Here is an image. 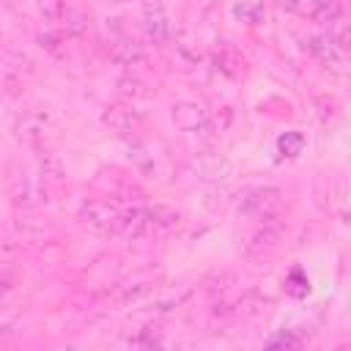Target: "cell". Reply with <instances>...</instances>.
<instances>
[{"instance_id":"7a4b0ae2","label":"cell","mask_w":351,"mask_h":351,"mask_svg":"<svg viewBox=\"0 0 351 351\" xmlns=\"http://www.w3.org/2000/svg\"><path fill=\"white\" fill-rule=\"evenodd\" d=\"M282 208V192L274 186H261V189H250L241 203L239 211L252 217V219H271L277 211Z\"/></svg>"},{"instance_id":"5b68a950","label":"cell","mask_w":351,"mask_h":351,"mask_svg":"<svg viewBox=\"0 0 351 351\" xmlns=\"http://www.w3.org/2000/svg\"><path fill=\"white\" fill-rule=\"evenodd\" d=\"M173 121L184 132H197L206 126V112L197 104H178V107H173Z\"/></svg>"},{"instance_id":"8992f818","label":"cell","mask_w":351,"mask_h":351,"mask_svg":"<svg viewBox=\"0 0 351 351\" xmlns=\"http://www.w3.org/2000/svg\"><path fill=\"white\" fill-rule=\"evenodd\" d=\"M137 121H140V118L132 112V107L115 104V107H110V110L104 112V123L112 126L115 132H132V129L137 126Z\"/></svg>"},{"instance_id":"30bf717a","label":"cell","mask_w":351,"mask_h":351,"mask_svg":"<svg viewBox=\"0 0 351 351\" xmlns=\"http://www.w3.org/2000/svg\"><path fill=\"white\" fill-rule=\"evenodd\" d=\"M269 346H299V337H293V335L282 332V335L271 337V340H269Z\"/></svg>"},{"instance_id":"6da1fadb","label":"cell","mask_w":351,"mask_h":351,"mask_svg":"<svg viewBox=\"0 0 351 351\" xmlns=\"http://www.w3.org/2000/svg\"><path fill=\"white\" fill-rule=\"evenodd\" d=\"M178 225V214L170 208H134L129 214L118 217V228L115 233L126 236V239H156L170 233Z\"/></svg>"},{"instance_id":"52a82bcc","label":"cell","mask_w":351,"mask_h":351,"mask_svg":"<svg viewBox=\"0 0 351 351\" xmlns=\"http://www.w3.org/2000/svg\"><path fill=\"white\" fill-rule=\"evenodd\" d=\"M277 148L282 151V156H299L302 148H304V137H302V132H285V134L277 140Z\"/></svg>"},{"instance_id":"9c48e42d","label":"cell","mask_w":351,"mask_h":351,"mask_svg":"<svg viewBox=\"0 0 351 351\" xmlns=\"http://www.w3.org/2000/svg\"><path fill=\"white\" fill-rule=\"evenodd\" d=\"M38 8L47 19H58L63 14V0H38Z\"/></svg>"},{"instance_id":"ba28073f","label":"cell","mask_w":351,"mask_h":351,"mask_svg":"<svg viewBox=\"0 0 351 351\" xmlns=\"http://www.w3.org/2000/svg\"><path fill=\"white\" fill-rule=\"evenodd\" d=\"M288 291H291L293 296H304V293L310 291V282H307V277H304L299 269H293V271L288 274Z\"/></svg>"},{"instance_id":"3957f363","label":"cell","mask_w":351,"mask_h":351,"mask_svg":"<svg viewBox=\"0 0 351 351\" xmlns=\"http://www.w3.org/2000/svg\"><path fill=\"white\" fill-rule=\"evenodd\" d=\"M282 3L288 11L315 19V22H326V25H332L337 16H343V8L337 0H282Z\"/></svg>"},{"instance_id":"277c9868","label":"cell","mask_w":351,"mask_h":351,"mask_svg":"<svg viewBox=\"0 0 351 351\" xmlns=\"http://www.w3.org/2000/svg\"><path fill=\"white\" fill-rule=\"evenodd\" d=\"M118 217H121V214H118L115 208L104 206V203H88V206L82 208V222H85L90 230H96V233H115Z\"/></svg>"}]
</instances>
